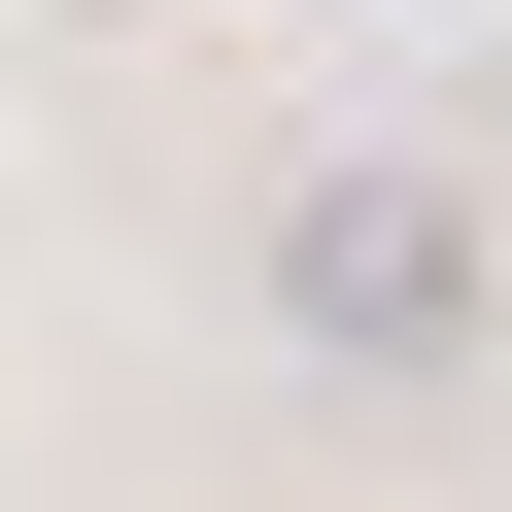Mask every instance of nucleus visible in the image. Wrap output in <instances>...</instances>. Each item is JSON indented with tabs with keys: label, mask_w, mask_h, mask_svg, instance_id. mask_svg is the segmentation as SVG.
I'll return each instance as SVG.
<instances>
[{
	"label": "nucleus",
	"mask_w": 512,
	"mask_h": 512,
	"mask_svg": "<svg viewBox=\"0 0 512 512\" xmlns=\"http://www.w3.org/2000/svg\"><path fill=\"white\" fill-rule=\"evenodd\" d=\"M274 342H308V376H444V342H478V171L342 137V171L274 205Z\"/></svg>",
	"instance_id": "obj_1"
}]
</instances>
